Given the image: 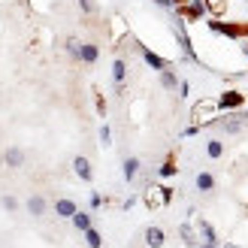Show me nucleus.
Instances as JSON below:
<instances>
[{
    "label": "nucleus",
    "instance_id": "393cba45",
    "mask_svg": "<svg viewBox=\"0 0 248 248\" xmlns=\"http://www.w3.org/2000/svg\"><path fill=\"white\" fill-rule=\"evenodd\" d=\"M79 9L85 12V16H94V12H97V3H94V0H79Z\"/></svg>",
    "mask_w": 248,
    "mask_h": 248
},
{
    "label": "nucleus",
    "instance_id": "423d86ee",
    "mask_svg": "<svg viewBox=\"0 0 248 248\" xmlns=\"http://www.w3.org/2000/svg\"><path fill=\"white\" fill-rule=\"evenodd\" d=\"M142 239H145V245H148V248H164L167 233H164V227L148 224V227H145V233H142Z\"/></svg>",
    "mask_w": 248,
    "mask_h": 248
},
{
    "label": "nucleus",
    "instance_id": "4be33fe9",
    "mask_svg": "<svg viewBox=\"0 0 248 248\" xmlns=\"http://www.w3.org/2000/svg\"><path fill=\"white\" fill-rule=\"evenodd\" d=\"M176 172H179V167L172 164V160H164V167H157V176H160V179H172Z\"/></svg>",
    "mask_w": 248,
    "mask_h": 248
},
{
    "label": "nucleus",
    "instance_id": "2eb2a0df",
    "mask_svg": "<svg viewBox=\"0 0 248 248\" xmlns=\"http://www.w3.org/2000/svg\"><path fill=\"white\" fill-rule=\"evenodd\" d=\"M121 167H124V170H121V172H124V182H133L136 176H140V167H142V164H140V157H124Z\"/></svg>",
    "mask_w": 248,
    "mask_h": 248
},
{
    "label": "nucleus",
    "instance_id": "20e7f679",
    "mask_svg": "<svg viewBox=\"0 0 248 248\" xmlns=\"http://www.w3.org/2000/svg\"><path fill=\"white\" fill-rule=\"evenodd\" d=\"M179 239H182L185 248H200V233H197V224L182 221V224H179Z\"/></svg>",
    "mask_w": 248,
    "mask_h": 248
},
{
    "label": "nucleus",
    "instance_id": "1a4fd4ad",
    "mask_svg": "<svg viewBox=\"0 0 248 248\" xmlns=\"http://www.w3.org/2000/svg\"><path fill=\"white\" fill-rule=\"evenodd\" d=\"M76 212H79V206L73 203L70 197H58V200H55V215L58 218H73Z\"/></svg>",
    "mask_w": 248,
    "mask_h": 248
},
{
    "label": "nucleus",
    "instance_id": "4468645a",
    "mask_svg": "<svg viewBox=\"0 0 248 248\" xmlns=\"http://www.w3.org/2000/svg\"><path fill=\"white\" fill-rule=\"evenodd\" d=\"M194 185H197V191H200V194H212L215 191V176H212V172H197Z\"/></svg>",
    "mask_w": 248,
    "mask_h": 248
},
{
    "label": "nucleus",
    "instance_id": "a878e982",
    "mask_svg": "<svg viewBox=\"0 0 248 248\" xmlns=\"http://www.w3.org/2000/svg\"><path fill=\"white\" fill-rule=\"evenodd\" d=\"M188 94H191V82L182 79V82H179V97H188Z\"/></svg>",
    "mask_w": 248,
    "mask_h": 248
},
{
    "label": "nucleus",
    "instance_id": "ddd939ff",
    "mask_svg": "<svg viewBox=\"0 0 248 248\" xmlns=\"http://www.w3.org/2000/svg\"><path fill=\"white\" fill-rule=\"evenodd\" d=\"M157 76H160V88H164V91H179V82H182V79H179L170 67H167V70H160Z\"/></svg>",
    "mask_w": 248,
    "mask_h": 248
},
{
    "label": "nucleus",
    "instance_id": "7c9ffc66",
    "mask_svg": "<svg viewBox=\"0 0 248 248\" xmlns=\"http://www.w3.org/2000/svg\"><path fill=\"white\" fill-rule=\"evenodd\" d=\"M221 248H242V245H233V242H227V245H221Z\"/></svg>",
    "mask_w": 248,
    "mask_h": 248
},
{
    "label": "nucleus",
    "instance_id": "39448f33",
    "mask_svg": "<svg viewBox=\"0 0 248 248\" xmlns=\"http://www.w3.org/2000/svg\"><path fill=\"white\" fill-rule=\"evenodd\" d=\"M24 160H28V155H24V148H18V145H9L3 152V167L6 170H21Z\"/></svg>",
    "mask_w": 248,
    "mask_h": 248
},
{
    "label": "nucleus",
    "instance_id": "aec40b11",
    "mask_svg": "<svg viewBox=\"0 0 248 248\" xmlns=\"http://www.w3.org/2000/svg\"><path fill=\"white\" fill-rule=\"evenodd\" d=\"M64 48H67V55H70L73 61H79V52H82V40H76V36H67Z\"/></svg>",
    "mask_w": 248,
    "mask_h": 248
},
{
    "label": "nucleus",
    "instance_id": "c85d7f7f",
    "mask_svg": "<svg viewBox=\"0 0 248 248\" xmlns=\"http://www.w3.org/2000/svg\"><path fill=\"white\" fill-rule=\"evenodd\" d=\"M155 3H157L160 9H176V6H172V0H155Z\"/></svg>",
    "mask_w": 248,
    "mask_h": 248
},
{
    "label": "nucleus",
    "instance_id": "6e6552de",
    "mask_svg": "<svg viewBox=\"0 0 248 248\" xmlns=\"http://www.w3.org/2000/svg\"><path fill=\"white\" fill-rule=\"evenodd\" d=\"M140 52H142V61H145V64L152 67V70L160 73V70H167V67H170V61H167V58H160L157 52H152L148 46H140Z\"/></svg>",
    "mask_w": 248,
    "mask_h": 248
},
{
    "label": "nucleus",
    "instance_id": "5701e85b",
    "mask_svg": "<svg viewBox=\"0 0 248 248\" xmlns=\"http://www.w3.org/2000/svg\"><path fill=\"white\" fill-rule=\"evenodd\" d=\"M0 206H3V212H18V200H16V197H12V194H6L3 197V200H0Z\"/></svg>",
    "mask_w": 248,
    "mask_h": 248
},
{
    "label": "nucleus",
    "instance_id": "7ed1b4c3",
    "mask_svg": "<svg viewBox=\"0 0 248 248\" xmlns=\"http://www.w3.org/2000/svg\"><path fill=\"white\" fill-rule=\"evenodd\" d=\"M242 103H245V94L236 91V88L218 94V109H221V112H236V109H242Z\"/></svg>",
    "mask_w": 248,
    "mask_h": 248
},
{
    "label": "nucleus",
    "instance_id": "a211bd4d",
    "mask_svg": "<svg viewBox=\"0 0 248 248\" xmlns=\"http://www.w3.org/2000/svg\"><path fill=\"white\" fill-rule=\"evenodd\" d=\"M206 155L212 157V160L224 157V142H221V140H209V142H206Z\"/></svg>",
    "mask_w": 248,
    "mask_h": 248
},
{
    "label": "nucleus",
    "instance_id": "0eeeda50",
    "mask_svg": "<svg viewBox=\"0 0 248 248\" xmlns=\"http://www.w3.org/2000/svg\"><path fill=\"white\" fill-rule=\"evenodd\" d=\"M73 172H76L82 182H91V179H94V167H91V160L85 157V155H76V157H73Z\"/></svg>",
    "mask_w": 248,
    "mask_h": 248
},
{
    "label": "nucleus",
    "instance_id": "cd10ccee",
    "mask_svg": "<svg viewBox=\"0 0 248 248\" xmlns=\"http://www.w3.org/2000/svg\"><path fill=\"white\" fill-rule=\"evenodd\" d=\"M133 206H136V197H127V200H124V203H121V209H124V212H130V209H133Z\"/></svg>",
    "mask_w": 248,
    "mask_h": 248
},
{
    "label": "nucleus",
    "instance_id": "9d476101",
    "mask_svg": "<svg viewBox=\"0 0 248 248\" xmlns=\"http://www.w3.org/2000/svg\"><path fill=\"white\" fill-rule=\"evenodd\" d=\"M79 61L82 64H97V61H100V46L97 43H82V52H79Z\"/></svg>",
    "mask_w": 248,
    "mask_h": 248
},
{
    "label": "nucleus",
    "instance_id": "f257e3e1",
    "mask_svg": "<svg viewBox=\"0 0 248 248\" xmlns=\"http://www.w3.org/2000/svg\"><path fill=\"white\" fill-rule=\"evenodd\" d=\"M172 31H176V43H179V48H182V55H185V61H191V64H200V58H197V52H194V43H191V36H188V31H185V18H172Z\"/></svg>",
    "mask_w": 248,
    "mask_h": 248
},
{
    "label": "nucleus",
    "instance_id": "b1692460",
    "mask_svg": "<svg viewBox=\"0 0 248 248\" xmlns=\"http://www.w3.org/2000/svg\"><path fill=\"white\" fill-rule=\"evenodd\" d=\"M100 145L103 148L112 145V127H109V124H103V127H100Z\"/></svg>",
    "mask_w": 248,
    "mask_h": 248
},
{
    "label": "nucleus",
    "instance_id": "dca6fc26",
    "mask_svg": "<svg viewBox=\"0 0 248 248\" xmlns=\"http://www.w3.org/2000/svg\"><path fill=\"white\" fill-rule=\"evenodd\" d=\"M124 79H127V61H124V58H115V61H112V82H115V85H124Z\"/></svg>",
    "mask_w": 248,
    "mask_h": 248
},
{
    "label": "nucleus",
    "instance_id": "bb28decb",
    "mask_svg": "<svg viewBox=\"0 0 248 248\" xmlns=\"http://www.w3.org/2000/svg\"><path fill=\"white\" fill-rule=\"evenodd\" d=\"M103 206V197L100 194H91V209H100Z\"/></svg>",
    "mask_w": 248,
    "mask_h": 248
},
{
    "label": "nucleus",
    "instance_id": "f03ea898",
    "mask_svg": "<svg viewBox=\"0 0 248 248\" xmlns=\"http://www.w3.org/2000/svg\"><path fill=\"white\" fill-rule=\"evenodd\" d=\"M170 200H172V188H170V185H157V188H148L145 191L148 209H160V206H167Z\"/></svg>",
    "mask_w": 248,
    "mask_h": 248
},
{
    "label": "nucleus",
    "instance_id": "412c9836",
    "mask_svg": "<svg viewBox=\"0 0 248 248\" xmlns=\"http://www.w3.org/2000/svg\"><path fill=\"white\" fill-rule=\"evenodd\" d=\"M206 9H209V16H212V18H218L221 12L227 9V0H206Z\"/></svg>",
    "mask_w": 248,
    "mask_h": 248
},
{
    "label": "nucleus",
    "instance_id": "f3484780",
    "mask_svg": "<svg viewBox=\"0 0 248 248\" xmlns=\"http://www.w3.org/2000/svg\"><path fill=\"white\" fill-rule=\"evenodd\" d=\"M70 221H73V227H76L79 233H85V230H88V227H94V224H91V215H88V212H82V209H79V212L73 215Z\"/></svg>",
    "mask_w": 248,
    "mask_h": 248
},
{
    "label": "nucleus",
    "instance_id": "6ab92c4d",
    "mask_svg": "<svg viewBox=\"0 0 248 248\" xmlns=\"http://www.w3.org/2000/svg\"><path fill=\"white\" fill-rule=\"evenodd\" d=\"M85 242H88V248H103V236L97 227H88L85 230Z\"/></svg>",
    "mask_w": 248,
    "mask_h": 248
},
{
    "label": "nucleus",
    "instance_id": "9b49d317",
    "mask_svg": "<svg viewBox=\"0 0 248 248\" xmlns=\"http://www.w3.org/2000/svg\"><path fill=\"white\" fill-rule=\"evenodd\" d=\"M24 209H28V215H33V218H43V215H46V209H48V203H46V197L33 194L31 200L24 203Z\"/></svg>",
    "mask_w": 248,
    "mask_h": 248
},
{
    "label": "nucleus",
    "instance_id": "c756f323",
    "mask_svg": "<svg viewBox=\"0 0 248 248\" xmlns=\"http://www.w3.org/2000/svg\"><path fill=\"white\" fill-rule=\"evenodd\" d=\"M200 248H221L218 242H200Z\"/></svg>",
    "mask_w": 248,
    "mask_h": 248
},
{
    "label": "nucleus",
    "instance_id": "f8f14e48",
    "mask_svg": "<svg viewBox=\"0 0 248 248\" xmlns=\"http://www.w3.org/2000/svg\"><path fill=\"white\" fill-rule=\"evenodd\" d=\"M197 233H200V242H218V230L206 218H197Z\"/></svg>",
    "mask_w": 248,
    "mask_h": 248
}]
</instances>
